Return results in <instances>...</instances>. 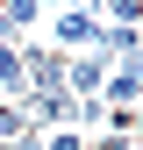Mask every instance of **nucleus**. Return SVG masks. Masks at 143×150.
Wrapping results in <instances>:
<instances>
[{"mask_svg": "<svg viewBox=\"0 0 143 150\" xmlns=\"http://www.w3.org/2000/svg\"><path fill=\"white\" fill-rule=\"evenodd\" d=\"M129 150H143V136H136V143H129Z\"/></svg>", "mask_w": 143, "mask_h": 150, "instance_id": "nucleus-4", "label": "nucleus"}, {"mask_svg": "<svg viewBox=\"0 0 143 150\" xmlns=\"http://www.w3.org/2000/svg\"><path fill=\"white\" fill-rule=\"evenodd\" d=\"M50 50H64V57L100 50V14H93V7H72V0H57V7H50Z\"/></svg>", "mask_w": 143, "mask_h": 150, "instance_id": "nucleus-1", "label": "nucleus"}, {"mask_svg": "<svg viewBox=\"0 0 143 150\" xmlns=\"http://www.w3.org/2000/svg\"><path fill=\"white\" fill-rule=\"evenodd\" d=\"M136 136H143V107H136Z\"/></svg>", "mask_w": 143, "mask_h": 150, "instance_id": "nucleus-3", "label": "nucleus"}, {"mask_svg": "<svg viewBox=\"0 0 143 150\" xmlns=\"http://www.w3.org/2000/svg\"><path fill=\"white\" fill-rule=\"evenodd\" d=\"M43 150H86V136H79V129H50Z\"/></svg>", "mask_w": 143, "mask_h": 150, "instance_id": "nucleus-2", "label": "nucleus"}]
</instances>
